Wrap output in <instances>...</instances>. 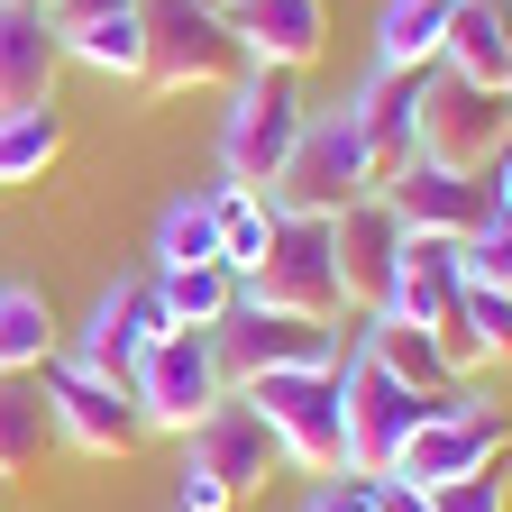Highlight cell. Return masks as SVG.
Here are the masks:
<instances>
[{"label":"cell","instance_id":"cell-1","mask_svg":"<svg viewBox=\"0 0 512 512\" xmlns=\"http://www.w3.org/2000/svg\"><path fill=\"white\" fill-rule=\"evenodd\" d=\"M458 403V384H403V375H384L375 357H339V430H348V476H394L403 458V439Z\"/></svg>","mask_w":512,"mask_h":512},{"label":"cell","instance_id":"cell-2","mask_svg":"<svg viewBox=\"0 0 512 512\" xmlns=\"http://www.w3.org/2000/svg\"><path fill=\"white\" fill-rule=\"evenodd\" d=\"M275 430L284 476H348V430H339V366H275L256 384H229Z\"/></svg>","mask_w":512,"mask_h":512},{"label":"cell","instance_id":"cell-3","mask_svg":"<svg viewBox=\"0 0 512 512\" xmlns=\"http://www.w3.org/2000/svg\"><path fill=\"white\" fill-rule=\"evenodd\" d=\"M302 74H275V64H247L229 83V110H220V183H247V192H275L293 138H302Z\"/></svg>","mask_w":512,"mask_h":512},{"label":"cell","instance_id":"cell-4","mask_svg":"<svg viewBox=\"0 0 512 512\" xmlns=\"http://www.w3.org/2000/svg\"><path fill=\"white\" fill-rule=\"evenodd\" d=\"M147 28V92H229L247 74V55L220 19V0H138Z\"/></svg>","mask_w":512,"mask_h":512},{"label":"cell","instance_id":"cell-5","mask_svg":"<svg viewBox=\"0 0 512 512\" xmlns=\"http://www.w3.org/2000/svg\"><path fill=\"white\" fill-rule=\"evenodd\" d=\"M37 394H46L55 448H74V458H138V448H147V421H138V403H128L119 375H92V366H74L55 348L37 366Z\"/></svg>","mask_w":512,"mask_h":512},{"label":"cell","instance_id":"cell-6","mask_svg":"<svg viewBox=\"0 0 512 512\" xmlns=\"http://www.w3.org/2000/svg\"><path fill=\"white\" fill-rule=\"evenodd\" d=\"M512 138V92H485L467 74L430 64L421 74V110H412V156L448 165V174H485L494 147Z\"/></svg>","mask_w":512,"mask_h":512},{"label":"cell","instance_id":"cell-7","mask_svg":"<svg viewBox=\"0 0 512 512\" xmlns=\"http://www.w3.org/2000/svg\"><path fill=\"white\" fill-rule=\"evenodd\" d=\"M357 192H384L375 147L357 138V119H348V110H311L266 202H275V211H320V220H330V211H348V202H357Z\"/></svg>","mask_w":512,"mask_h":512},{"label":"cell","instance_id":"cell-8","mask_svg":"<svg viewBox=\"0 0 512 512\" xmlns=\"http://www.w3.org/2000/svg\"><path fill=\"white\" fill-rule=\"evenodd\" d=\"M238 302L302 311V320H348L339 266H330V220L320 211H275V238H266V256H256V275H238Z\"/></svg>","mask_w":512,"mask_h":512},{"label":"cell","instance_id":"cell-9","mask_svg":"<svg viewBox=\"0 0 512 512\" xmlns=\"http://www.w3.org/2000/svg\"><path fill=\"white\" fill-rule=\"evenodd\" d=\"M220 394H229V375H220L211 330H165V339L138 348V366H128V403H138L147 439H183Z\"/></svg>","mask_w":512,"mask_h":512},{"label":"cell","instance_id":"cell-10","mask_svg":"<svg viewBox=\"0 0 512 512\" xmlns=\"http://www.w3.org/2000/svg\"><path fill=\"white\" fill-rule=\"evenodd\" d=\"M512 448V412L503 403H485V394H458L448 412H430L412 439H403V458H394V476L403 485H448V476H476V467H494Z\"/></svg>","mask_w":512,"mask_h":512},{"label":"cell","instance_id":"cell-11","mask_svg":"<svg viewBox=\"0 0 512 512\" xmlns=\"http://www.w3.org/2000/svg\"><path fill=\"white\" fill-rule=\"evenodd\" d=\"M211 348H220V375H229V384H256V375H275V366H339V357H348V348H339V320L256 311V302H238V311L220 320Z\"/></svg>","mask_w":512,"mask_h":512},{"label":"cell","instance_id":"cell-12","mask_svg":"<svg viewBox=\"0 0 512 512\" xmlns=\"http://www.w3.org/2000/svg\"><path fill=\"white\" fill-rule=\"evenodd\" d=\"M165 330H174V320H165V302H156V275H110V284L92 293V311H83V330H64V357L128 384L138 348L165 339Z\"/></svg>","mask_w":512,"mask_h":512},{"label":"cell","instance_id":"cell-13","mask_svg":"<svg viewBox=\"0 0 512 512\" xmlns=\"http://www.w3.org/2000/svg\"><path fill=\"white\" fill-rule=\"evenodd\" d=\"M330 266H339L348 320H357V311H384L394 266H403V211L384 202V192H357L348 211H330Z\"/></svg>","mask_w":512,"mask_h":512},{"label":"cell","instance_id":"cell-14","mask_svg":"<svg viewBox=\"0 0 512 512\" xmlns=\"http://www.w3.org/2000/svg\"><path fill=\"white\" fill-rule=\"evenodd\" d=\"M183 448H192V458H202L238 503H247V494H266V485L284 476V448H275V430H266V421H256V403H247V394H220L202 421L183 430Z\"/></svg>","mask_w":512,"mask_h":512},{"label":"cell","instance_id":"cell-15","mask_svg":"<svg viewBox=\"0 0 512 512\" xmlns=\"http://www.w3.org/2000/svg\"><path fill=\"white\" fill-rule=\"evenodd\" d=\"M220 19H229L238 55L275 64V74H302L330 46V0H220Z\"/></svg>","mask_w":512,"mask_h":512},{"label":"cell","instance_id":"cell-16","mask_svg":"<svg viewBox=\"0 0 512 512\" xmlns=\"http://www.w3.org/2000/svg\"><path fill=\"white\" fill-rule=\"evenodd\" d=\"M458 293H467V275H458V238L403 229V266H394V293H384V311L412 320V330H430V339H448Z\"/></svg>","mask_w":512,"mask_h":512},{"label":"cell","instance_id":"cell-17","mask_svg":"<svg viewBox=\"0 0 512 512\" xmlns=\"http://www.w3.org/2000/svg\"><path fill=\"white\" fill-rule=\"evenodd\" d=\"M55 74H64V37L46 0H0V110L55 101Z\"/></svg>","mask_w":512,"mask_h":512},{"label":"cell","instance_id":"cell-18","mask_svg":"<svg viewBox=\"0 0 512 512\" xmlns=\"http://www.w3.org/2000/svg\"><path fill=\"white\" fill-rule=\"evenodd\" d=\"M384 202L403 211V229H430V238H467V229L494 211V192H485V174H448V165L412 156L394 183H384Z\"/></svg>","mask_w":512,"mask_h":512},{"label":"cell","instance_id":"cell-19","mask_svg":"<svg viewBox=\"0 0 512 512\" xmlns=\"http://www.w3.org/2000/svg\"><path fill=\"white\" fill-rule=\"evenodd\" d=\"M412 110H421V74H375L357 83V101H348V119H357V138L375 147V174L394 183L403 165H412Z\"/></svg>","mask_w":512,"mask_h":512},{"label":"cell","instance_id":"cell-20","mask_svg":"<svg viewBox=\"0 0 512 512\" xmlns=\"http://www.w3.org/2000/svg\"><path fill=\"white\" fill-rule=\"evenodd\" d=\"M439 64L467 74V83H485V92H512V10H503V0H458Z\"/></svg>","mask_w":512,"mask_h":512},{"label":"cell","instance_id":"cell-21","mask_svg":"<svg viewBox=\"0 0 512 512\" xmlns=\"http://www.w3.org/2000/svg\"><path fill=\"white\" fill-rule=\"evenodd\" d=\"M448 19H458V0H384L375 10V64L384 74H430L439 46H448Z\"/></svg>","mask_w":512,"mask_h":512},{"label":"cell","instance_id":"cell-22","mask_svg":"<svg viewBox=\"0 0 512 512\" xmlns=\"http://www.w3.org/2000/svg\"><path fill=\"white\" fill-rule=\"evenodd\" d=\"M55 348H64V330H55V302H46V284H28V275H0V375H37Z\"/></svg>","mask_w":512,"mask_h":512},{"label":"cell","instance_id":"cell-23","mask_svg":"<svg viewBox=\"0 0 512 512\" xmlns=\"http://www.w3.org/2000/svg\"><path fill=\"white\" fill-rule=\"evenodd\" d=\"M357 357H375L384 375H403V384H458L448 348L430 330H412V320H394V311H357Z\"/></svg>","mask_w":512,"mask_h":512},{"label":"cell","instance_id":"cell-24","mask_svg":"<svg viewBox=\"0 0 512 512\" xmlns=\"http://www.w3.org/2000/svg\"><path fill=\"white\" fill-rule=\"evenodd\" d=\"M448 366H512V293H485V284H467L458 293V320H448Z\"/></svg>","mask_w":512,"mask_h":512},{"label":"cell","instance_id":"cell-25","mask_svg":"<svg viewBox=\"0 0 512 512\" xmlns=\"http://www.w3.org/2000/svg\"><path fill=\"white\" fill-rule=\"evenodd\" d=\"M202 202H211V229H220V266L256 275V256H266V238H275V202L247 192V183H202Z\"/></svg>","mask_w":512,"mask_h":512},{"label":"cell","instance_id":"cell-26","mask_svg":"<svg viewBox=\"0 0 512 512\" xmlns=\"http://www.w3.org/2000/svg\"><path fill=\"white\" fill-rule=\"evenodd\" d=\"M55 448L46 430V394H37V375H0V485H19L37 458Z\"/></svg>","mask_w":512,"mask_h":512},{"label":"cell","instance_id":"cell-27","mask_svg":"<svg viewBox=\"0 0 512 512\" xmlns=\"http://www.w3.org/2000/svg\"><path fill=\"white\" fill-rule=\"evenodd\" d=\"M147 275H156V266H147ZM156 302H165L174 330H220V320L238 311V275H229V266H165V275H156Z\"/></svg>","mask_w":512,"mask_h":512},{"label":"cell","instance_id":"cell-28","mask_svg":"<svg viewBox=\"0 0 512 512\" xmlns=\"http://www.w3.org/2000/svg\"><path fill=\"white\" fill-rule=\"evenodd\" d=\"M55 156H64V110H55V101L0 110V192H10V183H46Z\"/></svg>","mask_w":512,"mask_h":512},{"label":"cell","instance_id":"cell-29","mask_svg":"<svg viewBox=\"0 0 512 512\" xmlns=\"http://www.w3.org/2000/svg\"><path fill=\"white\" fill-rule=\"evenodd\" d=\"M64 64H83V74H101V83H138L147 74V28H138V10L74 28V37H64Z\"/></svg>","mask_w":512,"mask_h":512},{"label":"cell","instance_id":"cell-30","mask_svg":"<svg viewBox=\"0 0 512 512\" xmlns=\"http://www.w3.org/2000/svg\"><path fill=\"white\" fill-rule=\"evenodd\" d=\"M147 266H220V229H211V202L202 192H174L156 211V238H147Z\"/></svg>","mask_w":512,"mask_h":512},{"label":"cell","instance_id":"cell-31","mask_svg":"<svg viewBox=\"0 0 512 512\" xmlns=\"http://www.w3.org/2000/svg\"><path fill=\"white\" fill-rule=\"evenodd\" d=\"M458 275L485 284V293H512V211H485V220L458 238Z\"/></svg>","mask_w":512,"mask_h":512},{"label":"cell","instance_id":"cell-32","mask_svg":"<svg viewBox=\"0 0 512 512\" xmlns=\"http://www.w3.org/2000/svg\"><path fill=\"white\" fill-rule=\"evenodd\" d=\"M430 512H512V476H503V458H494V467H476V476L430 485Z\"/></svg>","mask_w":512,"mask_h":512},{"label":"cell","instance_id":"cell-33","mask_svg":"<svg viewBox=\"0 0 512 512\" xmlns=\"http://www.w3.org/2000/svg\"><path fill=\"white\" fill-rule=\"evenodd\" d=\"M174 512H238V494H229V485L183 448V467H174Z\"/></svg>","mask_w":512,"mask_h":512},{"label":"cell","instance_id":"cell-34","mask_svg":"<svg viewBox=\"0 0 512 512\" xmlns=\"http://www.w3.org/2000/svg\"><path fill=\"white\" fill-rule=\"evenodd\" d=\"M302 512H384V494H375V476H311Z\"/></svg>","mask_w":512,"mask_h":512},{"label":"cell","instance_id":"cell-35","mask_svg":"<svg viewBox=\"0 0 512 512\" xmlns=\"http://www.w3.org/2000/svg\"><path fill=\"white\" fill-rule=\"evenodd\" d=\"M119 10H138V0H55V37H74V28H92V19H119Z\"/></svg>","mask_w":512,"mask_h":512},{"label":"cell","instance_id":"cell-36","mask_svg":"<svg viewBox=\"0 0 512 512\" xmlns=\"http://www.w3.org/2000/svg\"><path fill=\"white\" fill-rule=\"evenodd\" d=\"M485 192H494V211H512V138L494 147V165H485Z\"/></svg>","mask_w":512,"mask_h":512},{"label":"cell","instance_id":"cell-37","mask_svg":"<svg viewBox=\"0 0 512 512\" xmlns=\"http://www.w3.org/2000/svg\"><path fill=\"white\" fill-rule=\"evenodd\" d=\"M46 10H55V0H46Z\"/></svg>","mask_w":512,"mask_h":512},{"label":"cell","instance_id":"cell-38","mask_svg":"<svg viewBox=\"0 0 512 512\" xmlns=\"http://www.w3.org/2000/svg\"><path fill=\"white\" fill-rule=\"evenodd\" d=\"M503 10H512V0H503Z\"/></svg>","mask_w":512,"mask_h":512}]
</instances>
